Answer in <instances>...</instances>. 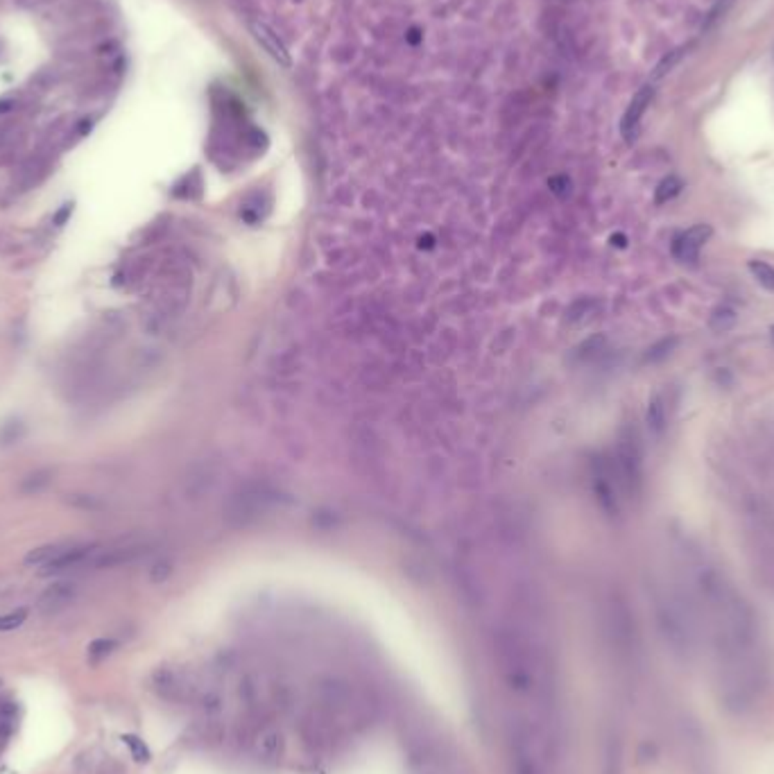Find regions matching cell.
Returning a JSON list of instances; mask_svg holds the SVG:
<instances>
[{"instance_id":"27","label":"cell","mask_w":774,"mask_h":774,"mask_svg":"<svg viewBox=\"0 0 774 774\" xmlns=\"http://www.w3.org/2000/svg\"><path fill=\"white\" fill-rule=\"evenodd\" d=\"M168 575H170V566H168V564H157V566H154V569H152V575H150V578H152V582H164V580L168 578Z\"/></svg>"},{"instance_id":"13","label":"cell","mask_w":774,"mask_h":774,"mask_svg":"<svg viewBox=\"0 0 774 774\" xmlns=\"http://www.w3.org/2000/svg\"><path fill=\"white\" fill-rule=\"evenodd\" d=\"M602 774H623V749L616 736H611L604 747V770Z\"/></svg>"},{"instance_id":"14","label":"cell","mask_w":774,"mask_h":774,"mask_svg":"<svg viewBox=\"0 0 774 774\" xmlns=\"http://www.w3.org/2000/svg\"><path fill=\"white\" fill-rule=\"evenodd\" d=\"M62 548H64L62 543H48V545H41V548L29 550L25 555V564L27 566H46L48 562H53L59 552H62Z\"/></svg>"},{"instance_id":"10","label":"cell","mask_w":774,"mask_h":774,"mask_svg":"<svg viewBox=\"0 0 774 774\" xmlns=\"http://www.w3.org/2000/svg\"><path fill=\"white\" fill-rule=\"evenodd\" d=\"M252 34H254V39L263 46L265 53H268L272 59H274V62H279L281 66H285V68L292 64L290 53H287V50H285L283 41L279 39V34H276V32H272V29H270L268 25H265V23H261V21H254V23H252Z\"/></svg>"},{"instance_id":"12","label":"cell","mask_w":774,"mask_h":774,"mask_svg":"<svg viewBox=\"0 0 774 774\" xmlns=\"http://www.w3.org/2000/svg\"><path fill=\"white\" fill-rule=\"evenodd\" d=\"M283 734L279 729H265V732L258 734V738L254 743V751L258 758L263 761H274L283 754Z\"/></svg>"},{"instance_id":"22","label":"cell","mask_w":774,"mask_h":774,"mask_svg":"<svg viewBox=\"0 0 774 774\" xmlns=\"http://www.w3.org/2000/svg\"><path fill=\"white\" fill-rule=\"evenodd\" d=\"M682 55H684V48H677V50H673V53H668L666 57L661 59V62L654 66V73H652V79H661V77H666L670 70L675 68L677 66V62H680L682 59Z\"/></svg>"},{"instance_id":"20","label":"cell","mask_w":774,"mask_h":774,"mask_svg":"<svg viewBox=\"0 0 774 774\" xmlns=\"http://www.w3.org/2000/svg\"><path fill=\"white\" fill-rule=\"evenodd\" d=\"M16 729V706L12 702H5L0 706V740L10 738Z\"/></svg>"},{"instance_id":"15","label":"cell","mask_w":774,"mask_h":774,"mask_svg":"<svg viewBox=\"0 0 774 774\" xmlns=\"http://www.w3.org/2000/svg\"><path fill=\"white\" fill-rule=\"evenodd\" d=\"M50 482H53V474H50V471H34V474L23 478V482H21V491L27 493V496H32V493H41Z\"/></svg>"},{"instance_id":"7","label":"cell","mask_w":774,"mask_h":774,"mask_svg":"<svg viewBox=\"0 0 774 774\" xmlns=\"http://www.w3.org/2000/svg\"><path fill=\"white\" fill-rule=\"evenodd\" d=\"M711 235V227L706 224H695L691 227L688 231L680 233L673 242V254L677 261L682 263H697L699 252H702L704 242L709 240Z\"/></svg>"},{"instance_id":"24","label":"cell","mask_w":774,"mask_h":774,"mask_svg":"<svg viewBox=\"0 0 774 774\" xmlns=\"http://www.w3.org/2000/svg\"><path fill=\"white\" fill-rule=\"evenodd\" d=\"M222 695H220L218 691H209L206 693V695L202 697V709H204V713L209 718H216V716H220V713H222Z\"/></svg>"},{"instance_id":"1","label":"cell","mask_w":774,"mask_h":774,"mask_svg":"<svg viewBox=\"0 0 774 774\" xmlns=\"http://www.w3.org/2000/svg\"><path fill=\"white\" fill-rule=\"evenodd\" d=\"M500 675L514 693L537 695L548 686V670L537 647L528 636L516 630H500L493 641Z\"/></svg>"},{"instance_id":"8","label":"cell","mask_w":774,"mask_h":774,"mask_svg":"<svg viewBox=\"0 0 774 774\" xmlns=\"http://www.w3.org/2000/svg\"><path fill=\"white\" fill-rule=\"evenodd\" d=\"M317 693H320V702L331 711H344L351 704V684L340 680V677H326L317 684Z\"/></svg>"},{"instance_id":"25","label":"cell","mask_w":774,"mask_h":774,"mask_svg":"<svg viewBox=\"0 0 774 774\" xmlns=\"http://www.w3.org/2000/svg\"><path fill=\"white\" fill-rule=\"evenodd\" d=\"M21 435H23V424H21V422H10L3 430H0V439H3L5 444H12V441H16Z\"/></svg>"},{"instance_id":"18","label":"cell","mask_w":774,"mask_h":774,"mask_svg":"<svg viewBox=\"0 0 774 774\" xmlns=\"http://www.w3.org/2000/svg\"><path fill=\"white\" fill-rule=\"evenodd\" d=\"M118 647L116 641L112 638H95L91 645H88V661L93 663V666H98V663L105 661L109 654Z\"/></svg>"},{"instance_id":"4","label":"cell","mask_w":774,"mask_h":774,"mask_svg":"<svg viewBox=\"0 0 774 774\" xmlns=\"http://www.w3.org/2000/svg\"><path fill=\"white\" fill-rule=\"evenodd\" d=\"M154 682V691L159 693L161 697L170 699V702H183L193 695V682L188 680L183 673H177L172 668H159L152 677Z\"/></svg>"},{"instance_id":"29","label":"cell","mask_w":774,"mask_h":774,"mask_svg":"<svg viewBox=\"0 0 774 774\" xmlns=\"http://www.w3.org/2000/svg\"><path fill=\"white\" fill-rule=\"evenodd\" d=\"M772 337H774V328H772Z\"/></svg>"},{"instance_id":"23","label":"cell","mask_w":774,"mask_h":774,"mask_svg":"<svg viewBox=\"0 0 774 774\" xmlns=\"http://www.w3.org/2000/svg\"><path fill=\"white\" fill-rule=\"evenodd\" d=\"M25 621H27V609H16V611H10V614H3L0 616V632L18 630Z\"/></svg>"},{"instance_id":"2","label":"cell","mask_w":774,"mask_h":774,"mask_svg":"<svg viewBox=\"0 0 774 774\" xmlns=\"http://www.w3.org/2000/svg\"><path fill=\"white\" fill-rule=\"evenodd\" d=\"M657 625L666 645L677 657H688L697 641L695 607L682 593H663L657 600Z\"/></svg>"},{"instance_id":"6","label":"cell","mask_w":774,"mask_h":774,"mask_svg":"<svg viewBox=\"0 0 774 774\" xmlns=\"http://www.w3.org/2000/svg\"><path fill=\"white\" fill-rule=\"evenodd\" d=\"M98 550H100L98 545H64L62 552H59L53 562L41 566V575L43 578H50V575H59L70 569H77V566L86 564L88 559H93Z\"/></svg>"},{"instance_id":"9","label":"cell","mask_w":774,"mask_h":774,"mask_svg":"<svg viewBox=\"0 0 774 774\" xmlns=\"http://www.w3.org/2000/svg\"><path fill=\"white\" fill-rule=\"evenodd\" d=\"M77 589L73 582H57V584L48 586L46 591L41 593L39 598V609L43 614H59L62 609H66L68 604L75 600Z\"/></svg>"},{"instance_id":"5","label":"cell","mask_w":774,"mask_h":774,"mask_svg":"<svg viewBox=\"0 0 774 774\" xmlns=\"http://www.w3.org/2000/svg\"><path fill=\"white\" fill-rule=\"evenodd\" d=\"M654 98V86L647 84V86H641L636 93H634L632 102L628 105L623 114V120H621V134L628 143H634L638 136V125H641V118L647 112V107H650V102Z\"/></svg>"},{"instance_id":"17","label":"cell","mask_w":774,"mask_h":774,"mask_svg":"<svg viewBox=\"0 0 774 774\" xmlns=\"http://www.w3.org/2000/svg\"><path fill=\"white\" fill-rule=\"evenodd\" d=\"M680 190H682V179H680V177L670 175V177H666V179L659 183L657 190H654V202H657V204H666V202L673 200V197L680 195Z\"/></svg>"},{"instance_id":"3","label":"cell","mask_w":774,"mask_h":774,"mask_svg":"<svg viewBox=\"0 0 774 774\" xmlns=\"http://www.w3.org/2000/svg\"><path fill=\"white\" fill-rule=\"evenodd\" d=\"M510 756L512 774H543L541 740L534 727L526 720H512L510 725Z\"/></svg>"},{"instance_id":"26","label":"cell","mask_w":774,"mask_h":774,"mask_svg":"<svg viewBox=\"0 0 774 774\" xmlns=\"http://www.w3.org/2000/svg\"><path fill=\"white\" fill-rule=\"evenodd\" d=\"M729 5H732V0H718V3H716V7H713V10L709 12V18H706L704 27H709V25L713 23V21H716V18H720V12H725Z\"/></svg>"},{"instance_id":"21","label":"cell","mask_w":774,"mask_h":774,"mask_svg":"<svg viewBox=\"0 0 774 774\" xmlns=\"http://www.w3.org/2000/svg\"><path fill=\"white\" fill-rule=\"evenodd\" d=\"M122 743L129 747L131 756H134V761H138V763H147V761H150V749H147V745H145L141 738H138V736L125 734L122 736Z\"/></svg>"},{"instance_id":"19","label":"cell","mask_w":774,"mask_h":774,"mask_svg":"<svg viewBox=\"0 0 774 774\" xmlns=\"http://www.w3.org/2000/svg\"><path fill=\"white\" fill-rule=\"evenodd\" d=\"M749 272L765 290L774 292V268L765 261H749Z\"/></svg>"},{"instance_id":"28","label":"cell","mask_w":774,"mask_h":774,"mask_svg":"<svg viewBox=\"0 0 774 774\" xmlns=\"http://www.w3.org/2000/svg\"><path fill=\"white\" fill-rule=\"evenodd\" d=\"M70 213H73V204H66L64 209L59 211L57 216H55V224H57V227H62V224L66 222V220H68V216H70Z\"/></svg>"},{"instance_id":"11","label":"cell","mask_w":774,"mask_h":774,"mask_svg":"<svg viewBox=\"0 0 774 774\" xmlns=\"http://www.w3.org/2000/svg\"><path fill=\"white\" fill-rule=\"evenodd\" d=\"M645 422L647 428L654 435V437H661L663 430L668 428V396L663 389L652 394V399L647 401V412H645Z\"/></svg>"},{"instance_id":"30","label":"cell","mask_w":774,"mask_h":774,"mask_svg":"<svg viewBox=\"0 0 774 774\" xmlns=\"http://www.w3.org/2000/svg\"><path fill=\"white\" fill-rule=\"evenodd\" d=\"M0 684H3V680H0Z\"/></svg>"},{"instance_id":"16","label":"cell","mask_w":774,"mask_h":774,"mask_svg":"<svg viewBox=\"0 0 774 774\" xmlns=\"http://www.w3.org/2000/svg\"><path fill=\"white\" fill-rule=\"evenodd\" d=\"M736 320H738V315H736V311L732 306H718L716 311H713V315H711V328L716 331V333H725V331H729L736 324Z\"/></svg>"}]
</instances>
